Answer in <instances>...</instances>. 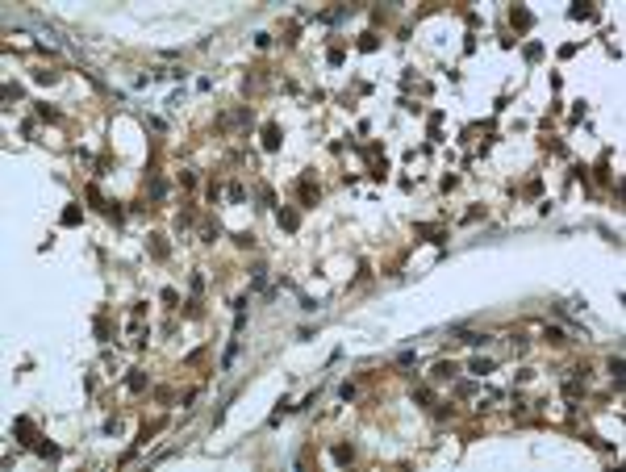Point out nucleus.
Here are the masks:
<instances>
[{
    "mask_svg": "<svg viewBox=\"0 0 626 472\" xmlns=\"http://www.w3.org/2000/svg\"><path fill=\"white\" fill-rule=\"evenodd\" d=\"M58 222H63V226H75V222H79V205H67V209H63V218H58Z\"/></svg>",
    "mask_w": 626,
    "mask_h": 472,
    "instance_id": "nucleus-5",
    "label": "nucleus"
},
{
    "mask_svg": "<svg viewBox=\"0 0 626 472\" xmlns=\"http://www.w3.org/2000/svg\"><path fill=\"white\" fill-rule=\"evenodd\" d=\"M510 17H514V26H518V30H530V21H535V17H530V13H526V8H514V13H510Z\"/></svg>",
    "mask_w": 626,
    "mask_h": 472,
    "instance_id": "nucleus-3",
    "label": "nucleus"
},
{
    "mask_svg": "<svg viewBox=\"0 0 626 472\" xmlns=\"http://www.w3.org/2000/svg\"><path fill=\"white\" fill-rule=\"evenodd\" d=\"M468 372H476V376H484V372H493V364H489V360H472V364H468Z\"/></svg>",
    "mask_w": 626,
    "mask_h": 472,
    "instance_id": "nucleus-7",
    "label": "nucleus"
},
{
    "mask_svg": "<svg viewBox=\"0 0 626 472\" xmlns=\"http://www.w3.org/2000/svg\"><path fill=\"white\" fill-rule=\"evenodd\" d=\"M280 226H284V230H297V226H301V218L292 214V209H280Z\"/></svg>",
    "mask_w": 626,
    "mask_h": 472,
    "instance_id": "nucleus-2",
    "label": "nucleus"
},
{
    "mask_svg": "<svg viewBox=\"0 0 626 472\" xmlns=\"http://www.w3.org/2000/svg\"><path fill=\"white\" fill-rule=\"evenodd\" d=\"M543 338H547V343H568V338H564V330H560V326H551V330H547V334H543Z\"/></svg>",
    "mask_w": 626,
    "mask_h": 472,
    "instance_id": "nucleus-9",
    "label": "nucleus"
},
{
    "mask_svg": "<svg viewBox=\"0 0 626 472\" xmlns=\"http://www.w3.org/2000/svg\"><path fill=\"white\" fill-rule=\"evenodd\" d=\"M451 376H455V364H451V360H447V364H439V368H434V380H451Z\"/></svg>",
    "mask_w": 626,
    "mask_h": 472,
    "instance_id": "nucleus-4",
    "label": "nucleus"
},
{
    "mask_svg": "<svg viewBox=\"0 0 626 472\" xmlns=\"http://www.w3.org/2000/svg\"><path fill=\"white\" fill-rule=\"evenodd\" d=\"M459 343H468V347H484V343H489V334H459Z\"/></svg>",
    "mask_w": 626,
    "mask_h": 472,
    "instance_id": "nucleus-6",
    "label": "nucleus"
},
{
    "mask_svg": "<svg viewBox=\"0 0 626 472\" xmlns=\"http://www.w3.org/2000/svg\"><path fill=\"white\" fill-rule=\"evenodd\" d=\"M129 388H134V393H142V388H146V376H142V372H129Z\"/></svg>",
    "mask_w": 626,
    "mask_h": 472,
    "instance_id": "nucleus-8",
    "label": "nucleus"
},
{
    "mask_svg": "<svg viewBox=\"0 0 626 472\" xmlns=\"http://www.w3.org/2000/svg\"><path fill=\"white\" fill-rule=\"evenodd\" d=\"M150 251H155V255L163 259V255H167V242H163V238H159V234H155V242H150Z\"/></svg>",
    "mask_w": 626,
    "mask_h": 472,
    "instance_id": "nucleus-11",
    "label": "nucleus"
},
{
    "mask_svg": "<svg viewBox=\"0 0 626 472\" xmlns=\"http://www.w3.org/2000/svg\"><path fill=\"white\" fill-rule=\"evenodd\" d=\"M351 460V447H334V464H347Z\"/></svg>",
    "mask_w": 626,
    "mask_h": 472,
    "instance_id": "nucleus-10",
    "label": "nucleus"
},
{
    "mask_svg": "<svg viewBox=\"0 0 626 472\" xmlns=\"http://www.w3.org/2000/svg\"><path fill=\"white\" fill-rule=\"evenodd\" d=\"M263 146H267V150L280 146V126H267V130H263Z\"/></svg>",
    "mask_w": 626,
    "mask_h": 472,
    "instance_id": "nucleus-1",
    "label": "nucleus"
}]
</instances>
